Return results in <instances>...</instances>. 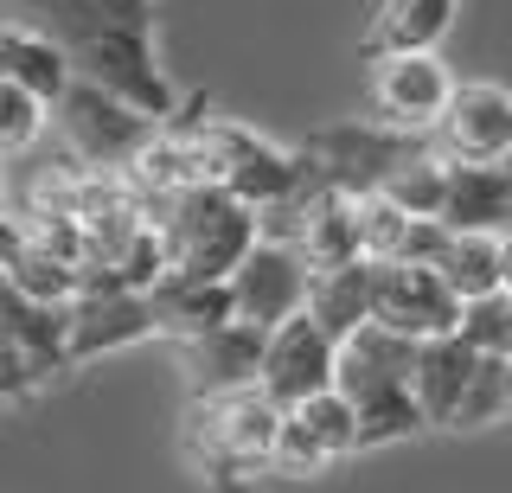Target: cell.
<instances>
[{
	"label": "cell",
	"instance_id": "cell-1",
	"mask_svg": "<svg viewBox=\"0 0 512 493\" xmlns=\"http://www.w3.org/2000/svg\"><path fill=\"white\" fill-rule=\"evenodd\" d=\"M288 410L263 385L186 397L180 455L205 481V493H256L263 474H276V436Z\"/></svg>",
	"mask_w": 512,
	"mask_h": 493
},
{
	"label": "cell",
	"instance_id": "cell-2",
	"mask_svg": "<svg viewBox=\"0 0 512 493\" xmlns=\"http://www.w3.org/2000/svg\"><path fill=\"white\" fill-rule=\"evenodd\" d=\"M416 346L410 333L384 327V321H365L359 333L340 340V378L333 391L352 397L359 410V449H391V442H410L423 436V404H416L410 378H416Z\"/></svg>",
	"mask_w": 512,
	"mask_h": 493
},
{
	"label": "cell",
	"instance_id": "cell-3",
	"mask_svg": "<svg viewBox=\"0 0 512 493\" xmlns=\"http://www.w3.org/2000/svg\"><path fill=\"white\" fill-rule=\"evenodd\" d=\"M154 225H160V244H167V269H180V276H218V282H231V269L263 237L256 205H244L224 186H192V193L167 199L154 212Z\"/></svg>",
	"mask_w": 512,
	"mask_h": 493
},
{
	"label": "cell",
	"instance_id": "cell-4",
	"mask_svg": "<svg viewBox=\"0 0 512 493\" xmlns=\"http://www.w3.org/2000/svg\"><path fill=\"white\" fill-rule=\"evenodd\" d=\"M192 129L205 141V161H212V180L224 193H237L244 205L269 212V205L295 199L301 180H308V161L301 148H282V141L244 129V122H224V116H205V103L192 109Z\"/></svg>",
	"mask_w": 512,
	"mask_h": 493
},
{
	"label": "cell",
	"instance_id": "cell-5",
	"mask_svg": "<svg viewBox=\"0 0 512 493\" xmlns=\"http://www.w3.org/2000/svg\"><path fill=\"white\" fill-rule=\"evenodd\" d=\"M64 52H71V71L84 77V84L122 97L128 109H141V116H154V122L180 116V90L167 84V71H160V58H154V26H103V33L71 39Z\"/></svg>",
	"mask_w": 512,
	"mask_h": 493
},
{
	"label": "cell",
	"instance_id": "cell-6",
	"mask_svg": "<svg viewBox=\"0 0 512 493\" xmlns=\"http://www.w3.org/2000/svg\"><path fill=\"white\" fill-rule=\"evenodd\" d=\"M52 129L71 167H135V154L160 135V122L128 109L109 90L84 84V77H71V90L52 103Z\"/></svg>",
	"mask_w": 512,
	"mask_h": 493
},
{
	"label": "cell",
	"instance_id": "cell-7",
	"mask_svg": "<svg viewBox=\"0 0 512 493\" xmlns=\"http://www.w3.org/2000/svg\"><path fill=\"white\" fill-rule=\"evenodd\" d=\"M365 109H372V122L397 135H436V122L448 116V103H455V71L442 65L436 52H378L365 58Z\"/></svg>",
	"mask_w": 512,
	"mask_h": 493
},
{
	"label": "cell",
	"instance_id": "cell-8",
	"mask_svg": "<svg viewBox=\"0 0 512 493\" xmlns=\"http://www.w3.org/2000/svg\"><path fill=\"white\" fill-rule=\"evenodd\" d=\"M429 141L423 135H397L384 129V122H333V129H314L301 141V161H308L320 180L333 186V193L359 199V193H378L384 180H391L397 167L410 161V154H423Z\"/></svg>",
	"mask_w": 512,
	"mask_h": 493
},
{
	"label": "cell",
	"instance_id": "cell-9",
	"mask_svg": "<svg viewBox=\"0 0 512 493\" xmlns=\"http://www.w3.org/2000/svg\"><path fill=\"white\" fill-rule=\"evenodd\" d=\"M333 378H340V340H333V333L320 327L308 308H301L295 321L269 327V346H263V372H256V385L276 397L282 410H295V404H308V397L333 391Z\"/></svg>",
	"mask_w": 512,
	"mask_h": 493
},
{
	"label": "cell",
	"instance_id": "cell-10",
	"mask_svg": "<svg viewBox=\"0 0 512 493\" xmlns=\"http://www.w3.org/2000/svg\"><path fill=\"white\" fill-rule=\"evenodd\" d=\"M429 148L442 161H461V167H506L512 161V90L487 84V77L455 84V103L436 122Z\"/></svg>",
	"mask_w": 512,
	"mask_h": 493
},
{
	"label": "cell",
	"instance_id": "cell-11",
	"mask_svg": "<svg viewBox=\"0 0 512 493\" xmlns=\"http://www.w3.org/2000/svg\"><path fill=\"white\" fill-rule=\"evenodd\" d=\"M372 321L410 340H436L461 327V295L429 263H372Z\"/></svg>",
	"mask_w": 512,
	"mask_h": 493
},
{
	"label": "cell",
	"instance_id": "cell-12",
	"mask_svg": "<svg viewBox=\"0 0 512 493\" xmlns=\"http://www.w3.org/2000/svg\"><path fill=\"white\" fill-rule=\"evenodd\" d=\"M308 257L282 237H256V250L231 269V295H237V321L250 327H282L308 308Z\"/></svg>",
	"mask_w": 512,
	"mask_h": 493
},
{
	"label": "cell",
	"instance_id": "cell-13",
	"mask_svg": "<svg viewBox=\"0 0 512 493\" xmlns=\"http://www.w3.org/2000/svg\"><path fill=\"white\" fill-rule=\"evenodd\" d=\"M154 333V308L141 289H77L64 301V340H71V365H90L103 353L148 340Z\"/></svg>",
	"mask_w": 512,
	"mask_h": 493
},
{
	"label": "cell",
	"instance_id": "cell-14",
	"mask_svg": "<svg viewBox=\"0 0 512 493\" xmlns=\"http://www.w3.org/2000/svg\"><path fill=\"white\" fill-rule=\"evenodd\" d=\"M263 346H269L263 327L224 321V327L192 333V340H173V353H180L186 391L205 397V391H244V385H256V372H263Z\"/></svg>",
	"mask_w": 512,
	"mask_h": 493
},
{
	"label": "cell",
	"instance_id": "cell-15",
	"mask_svg": "<svg viewBox=\"0 0 512 493\" xmlns=\"http://www.w3.org/2000/svg\"><path fill=\"white\" fill-rule=\"evenodd\" d=\"M148 308H154V333H160V340H192V333H205V327L237 321L231 282H218V276H180V269H167V276L148 289Z\"/></svg>",
	"mask_w": 512,
	"mask_h": 493
},
{
	"label": "cell",
	"instance_id": "cell-16",
	"mask_svg": "<svg viewBox=\"0 0 512 493\" xmlns=\"http://www.w3.org/2000/svg\"><path fill=\"white\" fill-rule=\"evenodd\" d=\"M474 365H480V353L461 340V333H436V340L416 346L410 391H416V404H423L429 429H455V410H461V397L474 385Z\"/></svg>",
	"mask_w": 512,
	"mask_h": 493
},
{
	"label": "cell",
	"instance_id": "cell-17",
	"mask_svg": "<svg viewBox=\"0 0 512 493\" xmlns=\"http://www.w3.org/2000/svg\"><path fill=\"white\" fill-rule=\"evenodd\" d=\"M0 333L32 359V372H39L45 385L64 378V372H77V365H71V340H64V308L20 295L7 276H0Z\"/></svg>",
	"mask_w": 512,
	"mask_h": 493
},
{
	"label": "cell",
	"instance_id": "cell-18",
	"mask_svg": "<svg viewBox=\"0 0 512 493\" xmlns=\"http://www.w3.org/2000/svg\"><path fill=\"white\" fill-rule=\"evenodd\" d=\"M0 20H32L71 45L103 26H154V0H0Z\"/></svg>",
	"mask_w": 512,
	"mask_h": 493
},
{
	"label": "cell",
	"instance_id": "cell-19",
	"mask_svg": "<svg viewBox=\"0 0 512 493\" xmlns=\"http://www.w3.org/2000/svg\"><path fill=\"white\" fill-rule=\"evenodd\" d=\"M0 77L7 84H20L32 90V97H45V103H58L64 90H71V52L45 33V26H32V20H0Z\"/></svg>",
	"mask_w": 512,
	"mask_h": 493
},
{
	"label": "cell",
	"instance_id": "cell-20",
	"mask_svg": "<svg viewBox=\"0 0 512 493\" xmlns=\"http://www.w3.org/2000/svg\"><path fill=\"white\" fill-rule=\"evenodd\" d=\"M448 231H512V173L506 167H461L448 161V199H442Z\"/></svg>",
	"mask_w": 512,
	"mask_h": 493
},
{
	"label": "cell",
	"instance_id": "cell-21",
	"mask_svg": "<svg viewBox=\"0 0 512 493\" xmlns=\"http://www.w3.org/2000/svg\"><path fill=\"white\" fill-rule=\"evenodd\" d=\"M461 0H384L372 33H365V58L378 52H436L455 26Z\"/></svg>",
	"mask_w": 512,
	"mask_h": 493
},
{
	"label": "cell",
	"instance_id": "cell-22",
	"mask_svg": "<svg viewBox=\"0 0 512 493\" xmlns=\"http://www.w3.org/2000/svg\"><path fill=\"white\" fill-rule=\"evenodd\" d=\"M308 314L333 333V340L359 333L365 321H372V263L352 257V263L314 269V276H308Z\"/></svg>",
	"mask_w": 512,
	"mask_h": 493
},
{
	"label": "cell",
	"instance_id": "cell-23",
	"mask_svg": "<svg viewBox=\"0 0 512 493\" xmlns=\"http://www.w3.org/2000/svg\"><path fill=\"white\" fill-rule=\"evenodd\" d=\"M436 269L461 301L493 295V289H506V237L500 231H448Z\"/></svg>",
	"mask_w": 512,
	"mask_h": 493
},
{
	"label": "cell",
	"instance_id": "cell-24",
	"mask_svg": "<svg viewBox=\"0 0 512 493\" xmlns=\"http://www.w3.org/2000/svg\"><path fill=\"white\" fill-rule=\"evenodd\" d=\"M352 225H359V257L365 263H404L416 218L391 193H359L352 199Z\"/></svg>",
	"mask_w": 512,
	"mask_h": 493
},
{
	"label": "cell",
	"instance_id": "cell-25",
	"mask_svg": "<svg viewBox=\"0 0 512 493\" xmlns=\"http://www.w3.org/2000/svg\"><path fill=\"white\" fill-rule=\"evenodd\" d=\"M0 276H7L20 295H32V301H52V308H64V301L77 295V263H64L58 250L32 244V237L7 257V269H0Z\"/></svg>",
	"mask_w": 512,
	"mask_h": 493
},
{
	"label": "cell",
	"instance_id": "cell-26",
	"mask_svg": "<svg viewBox=\"0 0 512 493\" xmlns=\"http://www.w3.org/2000/svg\"><path fill=\"white\" fill-rule=\"evenodd\" d=\"M493 423H512V359L506 353H480L474 385L455 410V429H493Z\"/></svg>",
	"mask_w": 512,
	"mask_h": 493
},
{
	"label": "cell",
	"instance_id": "cell-27",
	"mask_svg": "<svg viewBox=\"0 0 512 493\" xmlns=\"http://www.w3.org/2000/svg\"><path fill=\"white\" fill-rule=\"evenodd\" d=\"M378 193H391L410 218H442V199H448V161H442L436 148H423V154H410V161L397 167L391 180L378 186Z\"/></svg>",
	"mask_w": 512,
	"mask_h": 493
},
{
	"label": "cell",
	"instance_id": "cell-28",
	"mask_svg": "<svg viewBox=\"0 0 512 493\" xmlns=\"http://www.w3.org/2000/svg\"><path fill=\"white\" fill-rule=\"evenodd\" d=\"M295 417L308 423V436H314L333 461L365 455V449H359V410H352L346 391H320V397H308V404H295Z\"/></svg>",
	"mask_w": 512,
	"mask_h": 493
},
{
	"label": "cell",
	"instance_id": "cell-29",
	"mask_svg": "<svg viewBox=\"0 0 512 493\" xmlns=\"http://www.w3.org/2000/svg\"><path fill=\"white\" fill-rule=\"evenodd\" d=\"M45 129H52V103L0 77V161L26 154V148H32V141H39Z\"/></svg>",
	"mask_w": 512,
	"mask_h": 493
},
{
	"label": "cell",
	"instance_id": "cell-30",
	"mask_svg": "<svg viewBox=\"0 0 512 493\" xmlns=\"http://www.w3.org/2000/svg\"><path fill=\"white\" fill-rule=\"evenodd\" d=\"M455 333L474 346V353H506L512 359V289L461 301V327Z\"/></svg>",
	"mask_w": 512,
	"mask_h": 493
},
{
	"label": "cell",
	"instance_id": "cell-31",
	"mask_svg": "<svg viewBox=\"0 0 512 493\" xmlns=\"http://www.w3.org/2000/svg\"><path fill=\"white\" fill-rule=\"evenodd\" d=\"M327 468H340V461L320 449V442L308 436V423L288 410V417H282V436H276V481H320Z\"/></svg>",
	"mask_w": 512,
	"mask_h": 493
},
{
	"label": "cell",
	"instance_id": "cell-32",
	"mask_svg": "<svg viewBox=\"0 0 512 493\" xmlns=\"http://www.w3.org/2000/svg\"><path fill=\"white\" fill-rule=\"evenodd\" d=\"M39 391H45V378L32 372V359L0 333V404H26V397H39Z\"/></svg>",
	"mask_w": 512,
	"mask_h": 493
},
{
	"label": "cell",
	"instance_id": "cell-33",
	"mask_svg": "<svg viewBox=\"0 0 512 493\" xmlns=\"http://www.w3.org/2000/svg\"><path fill=\"white\" fill-rule=\"evenodd\" d=\"M506 289H512V231H506Z\"/></svg>",
	"mask_w": 512,
	"mask_h": 493
},
{
	"label": "cell",
	"instance_id": "cell-34",
	"mask_svg": "<svg viewBox=\"0 0 512 493\" xmlns=\"http://www.w3.org/2000/svg\"><path fill=\"white\" fill-rule=\"evenodd\" d=\"M0 193H7V173H0Z\"/></svg>",
	"mask_w": 512,
	"mask_h": 493
}]
</instances>
